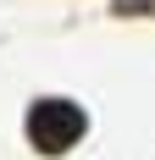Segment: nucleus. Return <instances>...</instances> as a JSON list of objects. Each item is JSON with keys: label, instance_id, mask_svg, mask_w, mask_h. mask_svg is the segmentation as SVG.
Listing matches in <instances>:
<instances>
[{"label": "nucleus", "instance_id": "1", "mask_svg": "<svg viewBox=\"0 0 155 160\" xmlns=\"http://www.w3.org/2000/svg\"><path fill=\"white\" fill-rule=\"evenodd\" d=\"M83 127H89V122H83V111H78L72 99H39L28 111V138L45 149V155L72 149L78 138H83Z\"/></svg>", "mask_w": 155, "mask_h": 160}]
</instances>
